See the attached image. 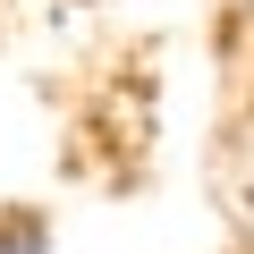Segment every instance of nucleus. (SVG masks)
Here are the masks:
<instances>
[]
</instances>
